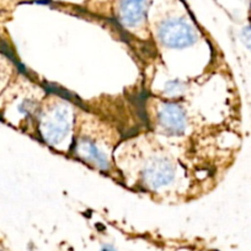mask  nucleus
<instances>
[{
    "mask_svg": "<svg viewBox=\"0 0 251 251\" xmlns=\"http://www.w3.org/2000/svg\"><path fill=\"white\" fill-rule=\"evenodd\" d=\"M147 10V0H121L118 14L120 20L127 26L141 23Z\"/></svg>",
    "mask_w": 251,
    "mask_h": 251,
    "instance_id": "obj_2",
    "label": "nucleus"
},
{
    "mask_svg": "<svg viewBox=\"0 0 251 251\" xmlns=\"http://www.w3.org/2000/svg\"><path fill=\"white\" fill-rule=\"evenodd\" d=\"M102 251H116V250L113 248H111V246H105V248L102 249Z\"/></svg>",
    "mask_w": 251,
    "mask_h": 251,
    "instance_id": "obj_7",
    "label": "nucleus"
},
{
    "mask_svg": "<svg viewBox=\"0 0 251 251\" xmlns=\"http://www.w3.org/2000/svg\"><path fill=\"white\" fill-rule=\"evenodd\" d=\"M0 251H1V250H0Z\"/></svg>",
    "mask_w": 251,
    "mask_h": 251,
    "instance_id": "obj_8",
    "label": "nucleus"
},
{
    "mask_svg": "<svg viewBox=\"0 0 251 251\" xmlns=\"http://www.w3.org/2000/svg\"><path fill=\"white\" fill-rule=\"evenodd\" d=\"M171 169L165 161H159L154 164L151 168L146 171V178L148 183L154 187H159L161 185H165L171 180Z\"/></svg>",
    "mask_w": 251,
    "mask_h": 251,
    "instance_id": "obj_4",
    "label": "nucleus"
},
{
    "mask_svg": "<svg viewBox=\"0 0 251 251\" xmlns=\"http://www.w3.org/2000/svg\"><path fill=\"white\" fill-rule=\"evenodd\" d=\"M243 41L248 46L249 50H251V26H249L243 31Z\"/></svg>",
    "mask_w": 251,
    "mask_h": 251,
    "instance_id": "obj_5",
    "label": "nucleus"
},
{
    "mask_svg": "<svg viewBox=\"0 0 251 251\" xmlns=\"http://www.w3.org/2000/svg\"><path fill=\"white\" fill-rule=\"evenodd\" d=\"M160 125L171 134L182 133L185 131V115L176 105H165L159 113Z\"/></svg>",
    "mask_w": 251,
    "mask_h": 251,
    "instance_id": "obj_3",
    "label": "nucleus"
},
{
    "mask_svg": "<svg viewBox=\"0 0 251 251\" xmlns=\"http://www.w3.org/2000/svg\"><path fill=\"white\" fill-rule=\"evenodd\" d=\"M196 32L190 24L182 19H171L159 27V38L164 45L171 48L190 46L196 41Z\"/></svg>",
    "mask_w": 251,
    "mask_h": 251,
    "instance_id": "obj_1",
    "label": "nucleus"
},
{
    "mask_svg": "<svg viewBox=\"0 0 251 251\" xmlns=\"http://www.w3.org/2000/svg\"><path fill=\"white\" fill-rule=\"evenodd\" d=\"M50 126H57V129H58V131H66V128H60V127H59V123H57V122H53V123H50ZM57 131H55V129H54V131H53V133H52V136H50V137H54V138H55V137H58L57 136Z\"/></svg>",
    "mask_w": 251,
    "mask_h": 251,
    "instance_id": "obj_6",
    "label": "nucleus"
}]
</instances>
